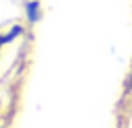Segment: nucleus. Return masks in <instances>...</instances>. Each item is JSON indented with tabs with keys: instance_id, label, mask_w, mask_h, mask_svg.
<instances>
[{
	"instance_id": "1",
	"label": "nucleus",
	"mask_w": 132,
	"mask_h": 128,
	"mask_svg": "<svg viewBox=\"0 0 132 128\" xmlns=\"http://www.w3.org/2000/svg\"><path fill=\"white\" fill-rule=\"evenodd\" d=\"M27 21L29 23H37L39 21V2L37 0H29L27 2Z\"/></svg>"
},
{
	"instance_id": "2",
	"label": "nucleus",
	"mask_w": 132,
	"mask_h": 128,
	"mask_svg": "<svg viewBox=\"0 0 132 128\" xmlns=\"http://www.w3.org/2000/svg\"><path fill=\"white\" fill-rule=\"evenodd\" d=\"M21 33H23V27H21V25H14V27H10V31L4 35V43L12 41V39H14V37H19Z\"/></svg>"
},
{
	"instance_id": "3",
	"label": "nucleus",
	"mask_w": 132,
	"mask_h": 128,
	"mask_svg": "<svg viewBox=\"0 0 132 128\" xmlns=\"http://www.w3.org/2000/svg\"><path fill=\"white\" fill-rule=\"evenodd\" d=\"M130 91H132V66H130V72L124 81V93H130Z\"/></svg>"
},
{
	"instance_id": "4",
	"label": "nucleus",
	"mask_w": 132,
	"mask_h": 128,
	"mask_svg": "<svg viewBox=\"0 0 132 128\" xmlns=\"http://www.w3.org/2000/svg\"><path fill=\"white\" fill-rule=\"evenodd\" d=\"M4 45V37H2V33H0V47Z\"/></svg>"
}]
</instances>
